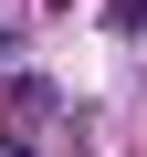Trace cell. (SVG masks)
<instances>
[{
    "mask_svg": "<svg viewBox=\"0 0 147 157\" xmlns=\"http://www.w3.org/2000/svg\"><path fill=\"white\" fill-rule=\"evenodd\" d=\"M11 52H21V42H11V21H0V63H11Z\"/></svg>",
    "mask_w": 147,
    "mask_h": 157,
    "instance_id": "obj_2",
    "label": "cell"
},
{
    "mask_svg": "<svg viewBox=\"0 0 147 157\" xmlns=\"http://www.w3.org/2000/svg\"><path fill=\"white\" fill-rule=\"evenodd\" d=\"M0 157H32V147H21V136H11V126H0Z\"/></svg>",
    "mask_w": 147,
    "mask_h": 157,
    "instance_id": "obj_1",
    "label": "cell"
}]
</instances>
